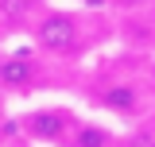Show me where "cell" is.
Returning a JSON list of instances; mask_svg holds the SVG:
<instances>
[{"mask_svg": "<svg viewBox=\"0 0 155 147\" xmlns=\"http://www.w3.org/2000/svg\"><path fill=\"white\" fill-rule=\"evenodd\" d=\"M35 43L43 51H51V54H74L78 43H81L78 39V23L66 12H47L35 27Z\"/></svg>", "mask_w": 155, "mask_h": 147, "instance_id": "obj_1", "label": "cell"}, {"mask_svg": "<svg viewBox=\"0 0 155 147\" xmlns=\"http://www.w3.org/2000/svg\"><path fill=\"white\" fill-rule=\"evenodd\" d=\"M23 128H27V136L39 139V143H58V139L70 132V116L58 112V109H35L23 120Z\"/></svg>", "mask_w": 155, "mask_h": 147, "instance_id": "obj_2", "label": "cell"}, {"mask_svg": "<svg viewBox=\"0 0 155 147\" xmlns=\"http://www.w3.org/2000/svg\"><path fill=\"white\" fill-rule=\"evenodd\" d=\"M31 81H35V66L27 58H19V54L0 58V85L4 89H27Z\"/></svg>", "mask_w": 155, "mask_h": 147, "instance_id": "obj_3", "label": "cell"}, {"mask_svg": "<svg viewBox=\"0 0 155 147\" xmlns=\"http://www.w3.org/2000/svg\"><path fill=\"white\" fill-rule=\"evenodd\" d=\"M97 101H101L109 112H120V116H132V112L140 109V93H136L132 85H113V89L101 93Z\"/></svg>", "mask_w": 155, "mask_h": 147, "instance_id": "obj_4", "label": "cell"}, {"mask_svg": "<svg viewBox=\"0 0 155 147\" xmlns=\"http://www.w3.org/2000/svg\"><path fill=\"white\" fill-rule=\"evenodd\" d=\"M70 147H109V132L97 124H81V128H74Z\"/></svg>", "mask_w": 155, "mask_h": 147, "instance_id": "obj_5", "label": "cell"}, {"mask_svg": "<svg viewBox=\"0 0 155 147\" xmlns=\"http://www.w3.org/2000/svg\"><path fill=\"white\" fill-rule=\"evenodd\" d=\"M0 12L8 23H23L27 12H31V0H0Z\"/></svg>", "mask_w": 155, "mask_h": 147, "instance_id": "obj_6", "label": "cell"}, {"mask_svg": "<svg viewBox=\"0 0 155 147\" xmlns=\"http://www.w3.org/2000/svg\"><path fill=\"white\" fill-rule=\"evenodd\" d=\"M128 147H155V132L151 128H136L128 136Z\"/></svg>", "mask_w": 155, "mask_h": 147, "instance_id": "obj_7", "label": "cell"}, {"mask_svg": "<svg viewBox=\"0 0 155 147\" xmlns=\"http://www.w3.org/2000/svg\"><path fill=\"white\" fill-rule=\"evenodd\" d=\"M120 4H128V8H140V4H147V0H120Z\"/></svg>", "mask_w": 155, "mask_h": 147, "instance_id": "obj_8", "label": "cell"}]
</instances>
